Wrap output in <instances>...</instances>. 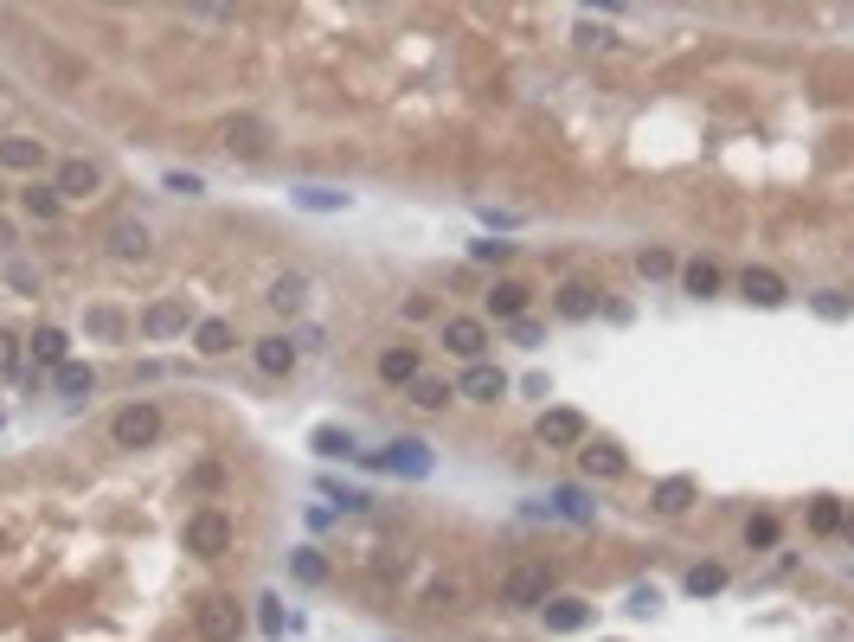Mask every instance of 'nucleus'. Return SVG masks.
Returning <instances> with one entry per match:
<instances>
[{
	"instance_id": "1",
	"label": "nucleus",
	"mask_w": 854,
	"mask_h": 642,
	"mask_svg": "<svg viewBox=\"0 0 854 642\" xmlns=\"http://www.w3.org/2000/svg\"><path fill=\"white\" fill-rule=\"evenodd\" d=\"M238 630H244V610H238V598H200L193 604V636L200 642H238Z\"/></svg>"
},
{
	"instance_id": "2",
	"label": "nucleus",
	"mask_w": 854,
	"mask_h": 642,
	"mask_svg": "<svg viewBox=\"0 0 854 642\" xmlns=\"http://www.w3.org/2000/svg\"><path fill=\"white\" fill-rule=\"evenodd\" d=\"M155 437H161V411L148 405V399L122 405L116 418H110V443H116V450H148Z\"/></svg>"
},
{
	"instance_id": "3",
	"label": "nucleus",
	"mask_w": 854,
	"mask_h": 642,
	"mask_svg": "<svg viewBox=\"0 0 854 642\" xmlns=\"http://www.w3.org/2000/svg\"><path fill=\"white\" fill-rule=\"evenodd\" d=\"M219 148H225V155H238V161H257L270 148V122L264 116H225L219 122Z\"/></svg>"
},
{
	"instance_id": "4",
	"label": "nucleus",
	"mask_w": 854,
	"mask_h": 642,
	"mask_svg": "<svg viewBox=\"0 0 854 642\" xmlns=\"http://www.w3.org/2000/svg\"><path fill=\"white\" fill-rule=\"evenodd\" d=\"M180 540H187L193 559H219V553H232V521H225L219 508H206V514H193V521H187Z\"/></svg>"
},
{
	"instance_id": "5",
	"label": "nucleus",
	"mask_w": 854,
	"mask_h": 642,
	"mask_svg": "<svg viewBox=\"0 0 854 642\" xmlns=\"http://www.w3.org/2000/svg\"><path fill=\"white\" fill-rule=\"evenodd\" d=\"M97 187H103V167H97V161H84V155L58 161V174H52V193H58V206H65V200H90Z\"/></svg>"
},
{
	"instance_id": "6",
	"label": "nucleus",
	"mask_w": 854,
	"mask_h": 642,
	"mask_svg": "<svg viewBox=\"0 0 854 642\" xmlns=\"http://www.w3.org/2000/svg\"><path fill=\"white\" fill-rule=\"evenodd\" d=\"M501 604L540 610V604H546V565H514V572L501 578Z\"/></svg>"
},
{
	"instance_id": "7",
	"label": "nucleus",
	"mask_w": 854,
	"mask_h": 642,
	"mask_svg": "<svg viewBox=\"0 0 854 642\" xmlns=\"http://www.w3.org/2000/svg\"><path fill=\"white\" fill-rule=\"evenodd\" d=\"M444 347H450L456 360L476 366V360H482V347H488V328H482L476 315H450V321H444Z\"/></svg>"
},
{
	"instance_id": "8",
	"label": "nucleus",
	"mask_w": 854,
	"mask_h": 642,
	"mask_svg": "<svg viewBox=\"0 0 854 642\" xmlns=\"http://www.w3.org/2000/svg\"><path fill=\"white\" fill-rule=\"evenodd\" d=\"M142 334H148V341H174V334H187V302H180V296H161V302H148V315H142Z\"/></svg>"
},
{
	"instance_id": "9",
	"label": "nucleus",
	"mask_w": 854,
	"mask_h": 642,
	"mask_svg": "<svg viewBox=\"0 0 854 642\" xmlns=\"http://www.w3.org/2000/svg\"><path fill=\"white\" fill-rule=\"evenodd\" d=\"M540 443H546V450H578V443H585V418H578L572 405L546 411V418H540Z\"/></svg>"
},
{
	"instance_id": "10",
	"label": "nucleus",
	"mask_w": 854,
	"mask_h": 642,
	"mask_svg": "<svg viewBox=\"0 0 854 642\" xmlns=\"http://www.w3.org/2000/svg\"><path fill=\"white\" fill-rule=\"evenodd\" d=\"M379 469H399V476H431V443H418V437H399V443H386V456H373Z\"/></svg>"
},
{
	"instance_id": "11",
	"label": "nucleus",
	"mask_w": 854,
	"mask_h": 642,
	"mask_svg": "<svg viewBox=\"0 0 854 642\" xmlns=\"http://www.w3.org/2000/svg\"><path fill=\"white\" fill-rule=\"evenodd\" d=\"M0 167H13V174H39L45 167V142L39 135H0Z\"/></svg>"
},
{
	"instance_id": "12",
	"label": "nucleus",
	"mask_w": 854,
	"mask_h": 642,
	"mask_svg": "<svg viewBox=\"0 0 854 642\" xmlns=\"http://www.w3.org/2000/svg\"><path fill=\"white\" fill-rule=\"evenodd\" d=\"M251 360H257V373L283 379V373H296V341H289V334H264V341L251 347Z\"/></svg>"
},
{
	"instance_id": "13",
	"label": "nucleus",
	"mask_w": 854,
	"mask_h": 642,
	"mask_svg": "<svg viewBox=\"0 0 854 642\" xmlns=\"http://www.w3.org/2000/svg\"><path fill=\"white\" fill-rule=\"evenodd\" d=\"M578 469H585L591 482H617L623 476V450L617 443H578Z\"/></svg>"
},
{
	"instance_id": "14",
	"label": "nucleus",
	"mask_w": 854,
	"mask_h": 642,
	"mask_svg": "<svg viewBox=\"0 0 854 642\" xmlns=\"http://www.w3.org/2000/svg\"><path fill=\"white\" fill-rule=\"evenodd\" d=\"M456 392H463V399H476V405H495L501 392H508V373H501V366H482V360H476V366L463 373V386H456Z\"/></svg>"
},
{
	"instance_id": "15",
	"label": "nucleus",
	"mask_w": 854,
	"mask_h": 642,
	"mask_svg": "<svg viewBox=\"0 0 854 642\" xmlns=\"http://www.w3.org/2000/svg\"><path fill=\"white\" fill-rule=\"evenodd\" d=\"M739 289H745V302H758V309H777V302L790 296V289H784V277H777V270H765V264H752V270H745V277H739Z\"/></svg>"
},
{
	"instance_id": "16",
	"label": "nucleus",
	"mask_w": 854,
	"mask_h": 642,
	"mask_svg": "<svg viewBox=\"0 0 854 642\" xmlns=\"http://www.w3.org/2000/svg\"><path fill=\"white\" fill-rule=\"evenodd\" d=\"M540 617H546V630L572 636V630H585V623H591V604H585V598H546Z\"/></svg>"
},
{
	"instance_id": "17",
	"label": "nucleus",
	"mask_w": 854,
	"mask_h": 642,
	"mask_svg": "<svg viewBox=\"0 0 854 642\" xmlns=\"http://www.w3.org/2000/svg\"><path fill=\"white\" fill-rule=\"evenodd\" d=\"M488 315H495V321H521V315H527V283H508V277H501L495 289H488Z\"/></svg>"
},
{
	"instance_id": "18",
	"label": "nucleus",
	"mask_w": 854,
	"mask_h": 642,
	"mask_svg": "<svg viewBox=\"0 0 854 642\" xmlns=\"http://www.w3.org/2000/svg\"><path fill=\"white\" fill-rule=\"evenodd\" d=\"M232 321H219V315H206V321H193V347H200V354H232Z\"/></svg>"
},
{
	"instance_id": "19",
	"label": "nucleus",
	"mask_w": 854,
	"mask_h": 642,
	"mask_svg": "<svg viewBox=\"0 0 854 642\" xmlns=\"http://www.w3.org/2000/svg\"><path fill=\"white\" fill-rule=\"evenodd\" d=\"M110 251L116 257H148V225L142 219H116L110 225Z\"/></svg>"
},
{
	"instance_id": "20",
	"label": "nucleus",
	"mask_w": 854,
	"mask_h": 642,
	"mask_svg": "<svg viewBox=\"0 0 854 642\" xmlns=\"http://www.w3.org/2000/svg\"><path fill=\"white\" fill-rule=\"evenodd\" d=\"M379 379H386V386H411V379H418V354H411V347H386V354H379Z\"/></svg>"
},
{
	"instance_id": "21",
	"label": "nucleus",
	"mask_w": 854,
	"mask_h": 642,
	"mask_svg": "<svg viewBox=\"0 0 854 642\" xmlns=\"http://www.w3.org/2000/svg\"><path fill=\"white\" fill-rule=\"evenodd\" d=\"M655 508H662V514H688V508H694V482H688V476L655 482Z\"/></svg>"
},
{
	"instance_id": "22",
	"label": "nucleus",
	"mask_w": 854,
	"mask_h": 642,
	"mask_svg": "<svg viewBox=\"0 0 854 642\" xmlns=\"http://www.w3.org/2000/svg\"><path fill=\"white\" fill-rule=\"evenodd\" d=\"M302 302H309V277H296V270H289V277H277V283H270V309L296 315Z\"/></svg>"
},
{
	"instance_id": "23",
	"label": "nucleus",
	"mask_w": 854,
	"mask_h": 642,
	"mask_svg": "<svg viewBox=\"0 0 854 642\" xmlns=\"http://www.w3.org/2000/svg\"><path fill=\"white\" fill-rule=\"evenodd\" d=\"M26 347H33L39 366H65V347L71 341H65V328H33V341H26Z\"/></svg>"
},
{
	"instance_id": "24",
	"label": "nucleus",
	"mask_w": 854,
	"mask_h": 642,
	"mask_svg": "<svg viewBox=\"0 0 854 642\" xmlns=\"http://www.w3.org/2000/svg\"><path fill=\"white\" fill-rule=\"evenodd\" d=\"M450 399H456V392L444 386V379H431V373H418V379H411V405H418V411H444Z\"/></svg>"
},
{
	"instance_id": "25",
	"label": "nucleus",
	"mask_w": 854,
	"mask_h": 642,
	"mask_svg": "<svg viewBox=\"0 0 854 642\" xmlns=\"http://www.w3.org/2000/svg\"><path fill=\"white\" fill-rule=\"evenodd\" d=\"M90 386H97V373H90V366H78V360L58 366V392H65V399H90Z\"/></svg>"
},
{
	"instance_id": "26",
	"label": "nucleus",
	"mask_w": 854,
	"mask_h": 642,
	"mask_svg": "<svg viewBox=\"0 0 854 642\" xmlns=\"http://www.w3.org/2000/svg\"><path fill=\"white\" fill-rule=\"evenodd\" d=\"M289 572H296L302 585H328V559L315 553V546H302V553H289Z\"/></svg>"
},
{
	"instance_id": "27",
	"label": "nucleus",
	"mask_w": 854,
	"mask_h": 642,
	"mask_svg": "<svg viewBox=\"0 0 854 642\" xmlns=\"http://www.w3.org/2000/svg\"><path fill=\"white\" fill-rule=\"evenodd\" d=\"M591 309H598V296H591L585 283H566V289H559V315H566V321H585Z\"/></svg>"
},
{
	"instance_id": "28",
	"label": "nucleus",
	"mask_w": 854,
	"mask_h": 642,
	"mask_svg": "<svg viewBox=\"0 0 854 642\" xmlns=\"http://www.w3.org/2000/svg\"><path fill=\"white\" fill-rule=\"evenodd\" d=\"M681 289H688V296H713V289H720V270H713L707 257H700V264L681 270Z\"/></svg>"
},
{
	"instance_id": "29",
	"label": "nucleus",
	"mask_w": 854,
	"mask_h": 642,
	"mask_svg": "<svg viewBox=\"0 0 854 642\" xmlns=\"http://www.w3.org/2000/svg\"><path fill=\"white\" fill-rule=\"evenodd\" d=\"M309 450H315V456H354V437L334 431V424H322V431L309 437Z\"/></svg>"
},
{
	"instance_id": "30",
	"label": "nucleus",
	"mask_w": 854,
	"mask_h": 642,
	"mask_svg": "<svg viewBox=\"0 0 854 642\" xmlns=\"http://www.w3.org/2000/svg\"><path fill=\"white\" fill-rule=\"evenodd\" d=\"M688 591H694V598H713V591H726V565H694V572H688Z\"/></svg>"
},
{
	"instance_id": "31",
	"label": "nucleus",
	"mask_w": 854,
	"mask_h": 642,
	"mask_svg": "<svg viewBox=\"0 0 854 642\" xmlns=\"http://www.w3.org/2000/svg\"><path fill=\"white\" fill-rule=\"evenodd\" d=\"M20 206L33 212V219H58V193H52V187H26V193H20Z\"/></svg>"
},
{
	"instance_id": "32",
	"label": "nucleus",
	"mask_w": 854,
	"mask_h": 642,
	"mask_svg": "<svg viewBox=\"0 0 854 642\" xmlns=\"http://www.w3.org/2000/svg\"><path fill=\"white\" fill-rule=\"evenodd\" d=\"M810 527H816V533H842V501H829V495H822L816 508H810Z\"/></svg>"
},
{
	"instance_id": "33",
	"label": "nucleus",
	"mask_w": 854,
	"mask_h": 642,
	"mask_svg": "<svg viewBox=\"0 0 854 642\" xmlns=\"http://www.w3.org/2000/svg\"><path fill=\"white\" fill-rule=\"evenodd\" d=\"M296 206H309V212H334V206H347V193H328V187H302V193H296Z\"/></svg>"
},
{
	"instance_id": "34",
	"label": "nucleus",
	"mask_w": 854,
	"mask_h": 642,
	"mask_svg": "<svg viewBox=\"0 0 854 642\" xmlns=\"http://www.w3.org/2000/svg\"><path fill=\"white\" fill-rule=\"evenodd\" d=\"M508 251H514V244H501V238H476V244H469L476 264H508Z\"/></svg>"
},
{
	"instance_id": "35",
	"label": "nucleus",
	"mask_w": 854,
	"mask_h": 642,
	"mask_svg": "<svg viewBox=\"0 0 854 642\" xmlns=\"http://www.w3.org/2000/svg\"><path fill=\"white\" fill-rule=\"evenodd\" d=\"M636 270H643V277H668L675 257H668V251H636Z\"/></svg>"
},
{
	"instance_id": "36",
	"label": "nucleus",
	"mask_w": 854,
	"mask_h": 642,
	"mask_svg": "<svg viewBox=\"0 0 854 642\" xmlns=\"http://www.w3.org/2000/svg\"><path fill=\"white\" fill-rule=\"evenodd\" d=\"M777 540V521L771 514H758V521H745V546H771Z\"/></svg>"
},
{
	"instance_id": "37",
	"label": "nucleus",
	"mask_w": 854,
	"mask_h": 642,
	"mask_svg": "<svg viewBox=\"0 0 854 642\" xmlns=\"http://www.w3.org/2000/svg\"><path fill=\"white\" fill-rule=\"evenodd\" d=\"M578 45H585V52H604V45H610V26H591V20H578Z\"/></svg>"
},
{
	"instance_id": "38",
	"label": "nucleus",
	"mask_w": 854,
	"mask_h": 642,
	"mask_svg": "<svg viewBox=\"0 0 854 642\" xmlns=\"http://www.w3.org/2000/svg\"><path fill=\"white\" fill-rule=\"evenodd\" d=\"M553 501H559V514H572V521H591V508H585V501H578V488H559Z\"/></svg>"
},
{
	"instance_id": "39",
	"label": "nucleus",
	"mask_w": 854,
	"mask_h": 642,
	"mask_svg": "<svg viewBox=\"0 0 854 642\" xmlns=\"http://www.w3.org/2000/svg\"><path fill=\"white\" fill-rule=\"evenodd\" d=\"M90 334H110V341H116V334H122V315H110V309H90Z\"/></svg>"
},
{
	"instance_id": "40",
	"label": "nucleus",
	"mask_w": 854,
	"mask_h": 642,
	"mask_svg": "<svg viewBox=\"0 0 854 642\" xmlns=\"http://www.w3.org/2000/svg\"><path fill=\"white\" fill-rule=\"evenodd\" d=\"M167 193H206V180H200V174H180V167H174V174H167Z\"/></svg>"
},
{
	"instance_id": "41",
	"label": "nucleus",
	"mask_w": 854,
	"mask_h": 642,
	"mask_svg": "<svg viewBox=\"0 0 854 642\" xmlns=\"http://www.w3.org/2000/svg\"><path fill=\"white\" fill-rule=\"evenodd\" d=\"M13 366H20V341L0 328V373H13Z\"/></svg>"
},
{
	"instance_id": "42",
	"label": "nucleus",
	"mask_w": 854,
	"mask_h": 642,
	"mask_svg": "<svg viewBox=\"0 0 854 642\" xmlns=\"http://www.w3.org/2000/svg\"><path fill=\"white\" fill-rule=\"evenodd\" d=\"M7 283H13V289H26V296H33V289H39V270H26V264H13V270H7Z\"/></svg>"
},
{
	"instance_id": "43",
	"label": "nucleus",
	"mask_w": 854,
	"mask_h": 642,
	"mask_svg": "<svg viewBox=\"0 0 854 642\" xmlns=\"http://www.w3.org/2000/svg\"><path fill=\"white\" fill-rule=\"evenodd\" d=\"M257 623H264V636H283V610H277V598H264V617H257Z\"/></svg>"
},
{
	"instance_id": "44",
	"label": "nucleus",
	"mask_w": 854,
	"mask_h": 642,
	"mask_svg": "<svg viewBox=\"0 0 854 642\" xmlns=\"http://www.w3.org/2000/svg\"><path fill=\"white\" fill-rule=\"evenodd\" d=\"M816 309L829 315V321H842V315H848V302H842V296H835V289H829V296H816Z\"/></svg>"
},
{
	"instance_id": "45",
	"label": "nucleus",
	"mask_w": 854,
	"mask_h": 642,
	"mask_svg": "<svg viewBox=\"0 0 854 642\" xmlns=\"http://www.w3.org/2000/svg\"><path fill=\"white\" fill-rule=\"evenodd\" d=\"M7 244H13V225H7V219H0V251H7Z\"/></svg>"
}]
</instances>
